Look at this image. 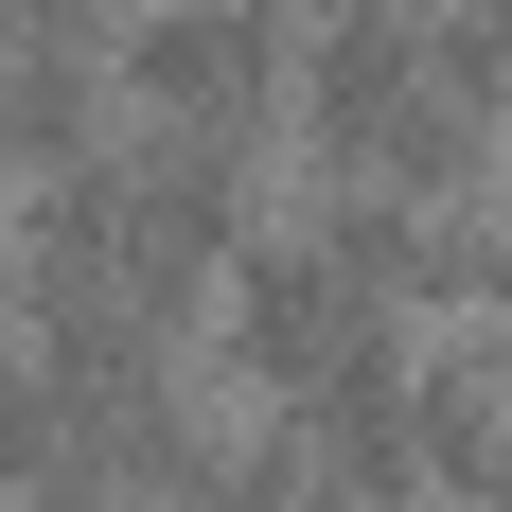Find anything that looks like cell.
Segmentation results:
<instances>
[{"label":"cell","instance_id":"1","mask_svg":"<svg viewBox=\"0 0 512 512\" xmlns=\"http://www.w3.org/2000/svg\"><path fill=\"white\" fill-rule=\"evenodd\" d=\"M371 336H407V318L371 301L301 212H265L248 248H230V283H212V354H230V389H265V407H283V389H318V371H354Z\"/></svg>","mask_w":512,"mask_h":512},{"label":"cell","instance_id":"7","mask_svg":"<svg viewBox=\"0 0 512 512\" xmlns=\"http://www.w3.org/2000/svg\"><path fill=\"white\" fill-rule=\"evenodd\" d=\"M18 512H142V495H106V477H53V495H18Z\"/></svg>","mask_w":512,"mask_h":512},{"label":"cell","instance_id":"2","mask_svg":"<svg viewBox=\"0 0 512 512\" xmlns=\"http://www.w3.org/2000/svg\"><path fill=\"white\" fill-rule=\"evenodd\" d=\"M124 106L265 142L301 106V0H124Z\"/></svg>","mask_w":512,"mask_h":512},{"label":"cell","instance_id":"5","mask_svg":"<svg viewBox=\"0 0 512 512\" xmlns=\"http://www.w3.org/2000/svg\"><path fill=\"white\" fill-rule=\"evenodd\" d=\"M53 477H71V424H53V336H36V301L0 283V512L53 495Z\"/></svg>","mask_w":512,"mask_h":512},{"label":"cell","instance_id":"3","mask_svg":"<svg viewBox=\"0 0 512 512\" xmlns=\"http://www.w3.org/2000/svg\"><path fill=\"white\" fill-rule=\"evenodd\" d=\"M301 230L336 265H354L389 318H424V301H477V230H495V195H407V177H318L301 195Z\"/></svg>","mask_w":512,"mask_h":512},{"label":"cell","instance_id":"9","mask_svg":"<svg viewBox=\"0 0 512 512\" xmlns=\"http://www.w3.org/2000/svg\"><path fill=\"white\" fill-rule=\"evenodd\" d=\"M495 512H512V477H495Z\"/></svg>","mask_w":512,"mask_h":512},{"label":"cell","instance_id":"8","mask_svg":"<svg viewBox=\"0 0 512 512\" xmlns=\"http://www.w3.org/2000/svg\"><path fill=\"white\" fill-rule=\"evenodd\" d=\"M301 18H336V0H301Z\"/></svg>","mask_w":512,"mask_h":512},{"label":"cell","instance_id":"6","mask_svg":"<svg viewBox=\"0 0 512 512\" xmlns=\"http://www.w3.org/2000/svg\"><path fill=\"white\" fill-rule=\"evenodd\" d=\"M477 318H512V177H495V230H477Z\"/></svg>","mask_w":512,"mask_h":512},{"label":"cell","instance_id":"4","mask_svg":"<svg viewBox=\"0 0 512 512\" xmlns=\"http://www.w3.org/2000/svg\"><path fill=\"white\" fill-rule=\"evenodd\" d=\"M407 460H424V495L495 512V477H512V354L495 336H460V354L407 371Z\"/></svg>","mask_w":512,"mask_h":512}]
</instances>
